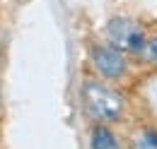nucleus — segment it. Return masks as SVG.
<instances>
[{
    "mask_svg": "<svg viewBox=\"0 0 157 149\" xmlns=\"http://www.w3.org/2000/svg\"><path fill=\"white\" fill-rule=\"evenodd\" d=\"M131 149H157V123H140L131 132Z\"/></svg>",
    "mask_w": 157,
    "mask_h": 149,
    "instance_id": "423d86ee",
    "label": "nucleus"
},
{
    "mask_svg": "<svg viewBox=\"0 0 157 149\" xmlns=\"http://www.w3.org/2000/svg\"><path fill=\"white\" fill-rule=\"evenodd\" d=\"M147 82H150V101L155 104L157 108V72H150V74H143Z\"/></svg>",
    "mask_w": 157,
    "mask_h": 149,
    "instance_id": "0eeeda50",
    "label": "nucleus"
},
{
    "mask_svg": "<svg viewBox=\"0 0 157 149\" xmlns=\"http://www.w3.org/2000/svg\"><path fill=\"white\" fill-rule=\"evenodd\" d=\"M80 104L92 123L118 125L131 111V92L126 84L106 82L97 74H85L80 82Z\"/></svg>",
    "mask_w": 157,
    "mask_h": 149,
    "instance_id": "f257e3e1",
    "label": "nucleus"
},
{
    "mask_svg": "<svg viewBox=\"0 0 157 149\" xmlns=\"http://www.w3.org/2000/svg\"><path fill=\"white\" fill-rule=\"evenodd\" d=\"M147 31H150V24H145L143 19L133 15H111L101 27V38L133 58L140 51Z\"/></svg>",
    "mask_w": 157,
    "mask_h": 149,
    "instance_id": "7ed1b4c3",
    "label": "nucleus"
},
{
    "mask_svg": "<svg viewBox=\"0 0 157 149\" xmlns=\"http://www.w3.org/2000/svg\"><path fill=\"white\" fill-rule=\"evenodd\" d=\"M90 149H123L114 125L92 123L90 128Z\"/></svg>",
    "mask_w": 157,
    "mask_h": 149,
    "instance_id": "39448f33",
    "label": "nucleus"
},
{
    "mask_svg": "<svg viewBox=\"0 0 157 149\" xmlns=\"http://www.w3.org/2000/svg\"><path fill=\"white\" fill-rule=\"evenodd\" d=\"M133 65H136L138 74L157 72V27H150L140 51L133 56Z\"/></svg>",
    "mask_w": 157,
    "mask_h": 149,
    "instance_id": "20e7f679",
    "label": "nucleus"
},
{
    "mask_svg": "<svg viewBox=\"0 0 157 149\" xmlns=\"http://www.w3.org/2000/svg\"><path fill=\"white\" fill-rule=\"evenodd\" d=\"M87 65L90 74H97L106 82H116V84H128L136 77V65L133 58L126 56L123 51H118L116 46H111L104 38H94L87 46Z\"/></svg>",
    "mask_w": 157,
    "mask_h": 149,
    "instance_id": "f03ea898",
    "label": "nucleus"
}]
</instances>
